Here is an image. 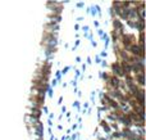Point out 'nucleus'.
Wrapping results in <instances>:
<instances>
[{"label": "nucleus", "mask_w": 146, "mask_h": 140, "mask_svg": "<svg viewBox=\"0 0 146 140\" xmlns=\"http://www.w3.org/2000/svg\"><path fill=\"white\" fill-rule=\"evenodd\" d=\"M137 78H138L140 84H143V75H142V73H141V75H138V77H137Z\"/></svg>", "instance_id": "f257e3e1"}]
</instances>
